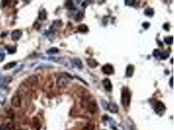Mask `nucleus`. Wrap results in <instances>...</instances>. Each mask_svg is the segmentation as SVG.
Returning <instances> with one entry per match:
<instances>
[{"label":"nucleus","mask_w":174,"mask_h":130,"mask_svg":"<svg viewBox=\"0 0 174 130\" xmlns=\"http://www.w3.org/2000/svg\"><path fill=\"white\" fill-rule=\"evenodd\" d=\"M134 72V66L132 65H129L127 66L126 69V77H131L133 75Z\"/></svg>","instance_id":"obj_14"},{"label":"nucleus","mask_w":174,"mask_h":130,"mask_svg":"<svg viewBox=\"0 0 174 130\" xmlns=\"http://www.w3.org/2000/svg\"><path fill=\"white\" fill-rule=\"evenodd\" d=\"M103 86L104 87V89H106V91L111 93L112 91V84L111 83V81L108 78H106L103 80L102 81Z\"/></svg>","instance_id":"obj_9"},{"label":"nucleus","mask_w":174,"mask_h":130,"mask_svg":"<svg viewBox=\"0 0 174 130\" xmlns=\"http://www.w3.org/2000/svg\"><path fill=\"white\" fill-rule=\"evenodd\" d=\"M102 72L104 74L106 75H111L114 73V68L112 65L106 64L102 67Z\"/></svg>","instance_id":"obj_7"},{"label":"nucleus","mask_w":174,"mask_h":130,"mask_svg":"<svg viewBox=\"0 0 174 130\" xmlns=\"http://www.w3.org/2000/svg\"><path fill=\"white\" fill-rule=\"evenodd\" d=\"M131 95L129 89L127 87H124L122 91H121V104L123 105L125 107H129L130 103H131Z\"/></svg>","instance_id":"obj_2"},{"label":"nucleus","mask_w":174,"mask_h":130,"mask_svg":"<svg viewBox=\"0 0 174 130\" xmlns=\"http://www.w3.org/2000/svg\"><path fill=\"white\" fill-rule=\"evenodd\" d=\"M173 37L171 36V37H166L164 38V42L166 44L168 45H172L173 44Z\"/></svg>","instance_id":"obj_23"},{"label":"nucleus","mask_w":174,"mask_h":130,"mask_svg":"<svg viewBox=\"0 0 174 130\" xmlns=\"http://www.w3.org/2000/svg\"><path fill=\"white\" fill-rule=\"evenodd\" d=\"M154 110L156 114L160 116H162L166 111V106L164 103H162L160 101H158L154 105Z\"/></svg>","instance_id":"obj_5"},{"label":"nucleus","mask_w":174,"mask_h":130,"mask_svg":"<svg viewBox=\"0 0 174 130\" xmlns=\"http://www.w3.org/2000/svg\"><path fill=\"white\" fill-rule=\"evenodd\" d=\"M149 26H150V24L149 23V22H143L142 24V27L143 28H144L145 29H148L149 28Z\"/></svg>","instance_id":"obj_28"},{"label":"nucleus","mask_w":174,"mask_h":130,"mask_svg":"<svg viewBox=\"0 0 174 130\" xmlns=\"http://www.w3.org/2000/svg\"><path fill=\"white\" fill-rule=\"evenodd\" d=\"M0 130H7L6 126L4 124H1L0 125Z\"/></svg>","instance_id":"obj_31"},{"label":"nucleus","mask_w":174,"mask_h":130,"mask_svg":"<svg viewBox=\"0 0 174 130\" xmlns=\"http://www.w3.org/2000/svg\"><path fill=\"white\" fill-rule=\"evenodd\" d=\"M46 16H47L46 11V10H44V9H42V10L40 12L39 15V20H46Z\"/></svg>","instance_id":"obj_21"},{"label":"nucleus","mask_w":174,"mask_h":130,"mask_svg":"<svg viewBox=\"0 0 174 130\" xmlns=\"http://www.w3.org/2000/svg\"><path fill=\"white\" fill-rule=\"evenodd\" d=\"M5 58V53L4 52H0V63L4 61Z\"/></svg>","instance_id":"obj_27"},{"label":"nucleus","mask_w":174,"mask_h":130,"mask_svg":"<svg viewBox=\"0 0 174 130\" xmlns=\"http://www.w3.org/2000/svg\"><path fill=\"white\" fill-rule=\"evenodd\" d=\"M135 1H133V0H126L125 1V5H127V6H133V5L134 4Z\"/></svg>","instance_id":"obj_26"},{"label":"nucleus","mask_w":174,"mask_h":130,"mask_svg":"<svg viewBox=\"0 0 174 130\" xmlns=\"http://www.w3.org/2000/svg\"><path fill=\"white\" fill-rule=\"evenodd\" d=\"M62 26V22L61 20H55L53 22V24L50 27V29L51 31H57L59 29L61 28Z\"/></svg>","instance_id":"obj_13"},{"label":"nucleus","mask_w":174,"mask_h":130,"mask_svg":"<svg viewBox=\"0 0 174 130\" xmlns=\"http://www.w3.org/2000/svg\"><path fill=\"white\" fill-rule=\"evenodd\" d=\"M27 81L28 83L31 86H35L38 84L39 82V79L37 75H31L29 76L27 79Z\"/></svg>","instance_id":"obj_12"},{"label":"nucleus","mask_w":174,"mask_h":130,"mask_svg":"<svg viewBox=\"0 0 174 130\" xmlns=\"http://www.w3.org/2000/svg\"><path fill=\"white\" fill-rule=\"evenodd\" d=\"M163 27H164V28L166 30V31H168V30L170 29V25H169L168 24H164Z\"/></svg>","instance_id":"obj_30"},{"label":"nucleus","mask_w":174,"mask_h":130,"mask_svg":"<svg viewBox=\"0 0 174 130\" xmlns=\"http://www.w3.org/2000/svg\"><path fill=\"white\" fill-rule=\"evenodd\" d=\"M72 63L74 65H76V66L78 68H83V63L82 61L79 59H74L72 60Z\"/></svg>","instance_id":"obj_19"},{"label":"nucleus","mask_w":174,"mask_h":130,"mask_svg":"<svg viewBox=\"0 0 174 130\" xmlns=\"http://www.w3.org/2000/svg\"><path fill=\"white\" fill-rule=\"evenodd\" d=\"M6 128L7 130H15L14 124L12 122H9L6 125Z\"/></svg>","instance_id":"obj_25"},{"label":"nucleus","mask_w":174,"mask_h":130,"mask_svg":"<svg viewBox=\"0 0 174 130\" xmlns=\"http://www.w3.org/2000/svg\"><path fill=\"white\" fill-rule=\"evenodd\" d=\"M94 129H95V126L93 124L89 123L84 126L82 130H94Z\"/></svg>","instance_id":"obj_22"},{"label":"nucleus","mask_w":174,"mask_h":130,"mask_svg":"<svg viewBox=\"0 0 174 130\" xmlns=\"http://www.w3.org/2000/svg\"><path fill=\"white\" fill-rule=\"evenodd\" d=\"M16 65H17V63H16V62H15V61H12V62H10V63H7L6 65L3 66V68L5 70H8L12 69V68L16 66Z\"/></svg>","instance_id":"obj_17"},{"label":"nucleus","mask_w":174,"mask_h":130,"mask_svg":"<svg viewBox=\"0 0 174 130\" xmlns=\"http://www.w3.org/2000/svg\"><path fill=\"white\" fill-rule=\"evenodd\" d=\"M86 62L87 65L91 68H95L99 65V63L94 59H87Z\"/></svg>","instance_id":"obj_15"},{"label":"nucleus","mask_w":174,"mask_h":130,"mask_svg":"<svg viewBox=\"0 0 174 130\" xmlns=\"http://www.w3.org/2000/svg\"><path fill=\"white\" fill-rule=\"evenodd\" d=\"M59 52V49L57 47H53L50 48L46 51V53L48 55H53V54H56Z\"/></svg>","instance_id":"obj_20"},{"label":"nucleus","mask_w":174,"mask_h":130,"mask_svg":"<svg viewBox=\"0 0 174 130\" xmlns=\"http://www.w3.org/2000/svg\"><path fill=\"white\" fill-rule=\"evenodd\" d=\"M12 81L11 76H1L0 77V88L7 87Z\"/></svg>","instance_id":"obj_6"},{"label":"nucleus","mask_w":174,"mask_h":130,"mask_svg":"<svg viewBox=\"0 0 174 130\" xmlns=\"http://www.w3.org/2000/svg\"><path fill=\"white\" fill-rule=\"evenodd\" d=\"M22 36V31L20 29L14 30L11 33V38L12 40H18Z\"/></svg>","instance_id":"obj_11"},{"label":"nucleus","mask_w":174,"mask_h":130,"mask_svg":"<svg viewBox=\"0 0 174 130\" xmlns=\"http://www.w3.org/2000/svg\"><path fill=\"white\" fill-rule=\"evenodd\" d=\"M7 51L9 54H13L16 51V46H9L7 47Z\"/></svg>","instance_id":"obj_24"},{"label":"nucleus","mask_w":174,"mask_h":130,"mask_svg":"<svg viewBox=\"0 0 174 130\" xmlns=\"http://www.w3.org/2000/svg\"><path fill=\"white\" fill-rule=\"evenodd\" d=\"M78 30L82 33H87L89 31V28L85 24H81L78 27Z\"/></svg>","instance_id":"obj_16"},{"label":"nucleus","mask_w":174,"mask_h":130,"mask_svg":"<svg viewBox=\"0 0 174 130\" xmlns=\"http://www.w3.org/2000/svg\"><path fill=\"white\" fill-rule=\"evenodd\" d=\"M10 103L12 106L14 107H20L22 104L20 97L19 96H13L11 98Z\"/></svg>","instance_id":"obj_8"},{"label":"nucleus","mask_w":174,"mask_h":130,"mask_svg":"<svg viewBox=\"0 0 174 130\" xmlns=\"http://www.w3.org/2000/svg\"><path fill=\"white\" fill-rule=\"evenodd\" d=\"M106 108L110 112L112 113H116L119 111V107L117 106V105L115 103H109L107 105Z\"/></svg>","instance_id":"obj_10"},{"label":"nucleus","mask_w":174,"mask_h":130,"mask_svg":"<svg viewBox=\"0 0 174 130\" xmlns=\"http://www.w3.org/2000/svg\"><path fill=\"white\" fill-rule=\"evenodd\" d=\"M82 105L89 112L95 113L98 110V105L97 102L91 96H85L82 99Z\"/></svg>","instance_id":"obj_1"},{"label":"nucleus","mask_w":174,"mask_h":130,"mask_svg":"<svg viewBox=\"0 0 174 130\" xmlns=\"http://www.w3.org/2000/svg\"><path fill=\"white\" fill-rule=\"evenodd\" d=\"M72 79V77L70 75H61L58 77L56 81L57 85L60 87H66L71 82V80Z\"/></svg>","instance_id":"obj_3"},{"label":"nucleus","mask_w":174,"mask_h":130,"mask_svg":"<svg viewBox=\"0 0 174 130\" xmlns=\"http://www.w3.org/2000/svg\"><path fill=\"white\" fill-rule=\"evenodd\" d=\"M170 87H173V77H171V78H170Z\"/></svg>","instance_id":"obj_32"},{"label":"nucleus","mask_w":174,"mask_h":130,"mask_svg":"<svg viewBox=\"0 0 174 130\" xmlns=\"http://www.w3.org/2000/svg\"><path fill=\"white\" fill-rule=\"evenodd\" d=\"M153 55L158 60H165L168 59L170 53L168 51H160V49H155L153 52Z\"/></svg>","instance_id":"obj_4"},{"label":"nucleus","mask_w":174,"mask_h":130,"mask_svg":"<svg viewBox=\"0 0 174 130\" xmlns=\"http://www.w3.org/2000/svg\"><path fill=\"white\" fill-rule=\"evenodd\" d=\"M154 9L152 8H147L144 10V14L148 17H153L154 15Z\"/></svg>","instance_id":"obj_18"},{"label":"nucleus","mask_w":174,"mask_h":130,"mask_svg":"<svg viewBox=\"0 0 174 130\" xmlns=\"http://www.w3.org/2000/svg\"><path fill=\"white\" fill-rule=\"evenodd\" d=\"M66 6L67 7L68 9H72V7H73L72 1H67V3H66Z\"/></svg>","instance_id":"obj_29"}]
</instances>
